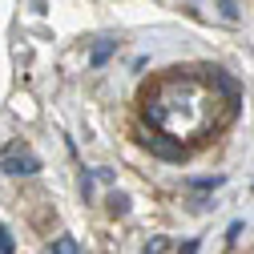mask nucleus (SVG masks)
<instances>
[{
    "instance_id": "1",
    "label": "nucleus",
    "mask_w": 254,
    "mask_h": 254,
    "mask_svg": "<svg viewBox=\"0 0 254 254\" xmlns=\"http://www.w3.org/2000/svg\"><path fill=\"white\" fill-rule=\"evenodd\" d=\"M37 170H41V157L37 153H28V149H8L4 153V174L28 178V174H37Z\"/></svg>"
},
{
    "instance_id": "2",
    "label": "nucleus",
    "mask_w": 254,
    "mask_h": 254,
    "mask_svg": "<svg viewBox=\"0 0 254 254\" xmlns=\"http://www.w3.org/2000/svg\"><path fill=\"white\" fill-rule=\"evenodd\" d=\"M170 137H145V149H153L157 157H166V162H182L186 157V149L182 145H166Z\"/></svg>"
},
{
    "instance_id": "3",
    "label": "nucleus",
    "mask_w": 254,
    "mask_h": 254,
    "mask_svg": "<svg viewBox=\"0 0 254 254\" xmlns=\"http://www.w3.org/2000/svg\"><path fill=\"white\" fill-rule=\"evenodd\" d=\"M53 254H77V242L73 238H57L53 242Z\"/></svg>"
},
{
    "instance_id": "4",
    "label": "nucleus",
    "mask_w": 254,
    "mask_h": 254,
    "mask_svg": "<svg viewBox=\"0 0 254 254\" xmlns=\"http://www.w3.org/2000/svg\"><path fill=\"white\" fill-rule=\"evenodd\" d=\"M109 210H113V214H125V210H129V198H125V194H113V198H109Z\"/></svg>"
},
{
    "instance_id": "5",
    "label": "nucleus",
    "mask_w": 254,
    "mask_h": 254,
    "mask_svg": "<svg viewBox=\"0 0 254 254\" xmlns=\"http://www.w3.org/2000/svg\"><path fill=\"white\" fill-rule=\"evenodd\" d=\"M0 254H12V234H8V226H0Z\"/></svg>"
},
{
    "instance_id": "6",
    "label": "nucleus",
    "mask_w": 254,
    "mask_h": 254,
    "mask_svg": "<svg viewBox=\"0 0 254 254\" xmlns=\"http://www.w3.org/2000/svg\"><path fill=\"white\" fill-rule=\"evenodd\" d=\"M166 246H170L166 238H153V242H145V254H166Z\"/></svg>"
},
{
    "instance_id": "7",
    "label": "nucleus",
    "mask_w": 254,
    "mask_h": 254,
    "mask_svg": "<svg viewBox=\"0 0 254 254\" xmlns=\"http://www.w3.org/2000/svg\"><path fill=\"white\" fill-rule=\"evenodd\" d=\"M190 186H198V190H214V186H222V178H198V182H190Z\"/></svg>"
},
{
    "instance_id": "8",
    "label": "nucleus",
    "mask_w": 254,
    "mask_h": 254,
    "mask_svg": "<svg viewBox=\"0 0 254 254\" xmlns=\"http://www.w3.org/2000/svg\"><path fill=\"white\" fill-rule=\"evenodd\" d=\"M109 53H113V45H101V49H97V53H93V65H101V61H105V57H109Z\"/></svg>"
},
{
    "instance_id": "9",
    "label": "nucleus",
    "mask_w": 254,
    "mask_h": 254,
    "mask_svg": "<svg viewBox=\"0 0 254 254\" xmlns=\"http://www.w3.org/2000/svg\"><path fill=\"white\" fill-rule=\"evenodd\" d=\"M218 12L226 16V20H234V16H238V8H234V4H218Z\"/></svg>"
}]
</instances>
